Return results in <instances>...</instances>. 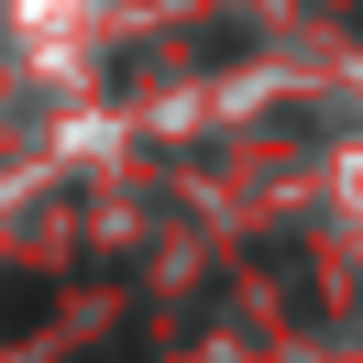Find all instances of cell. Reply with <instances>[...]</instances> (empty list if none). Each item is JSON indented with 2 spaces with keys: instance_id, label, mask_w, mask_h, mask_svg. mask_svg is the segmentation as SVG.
<instances>
[{
  "instance_id": "1",
  "label": "cell",
  "mask_w": 363,
  "mask_h": 363,
  "mask_svg": "<svg viewBox=\"0 0 363 363\" xmlns=\"http://www.w3.org/2000/svg\"><path fill=\"white\" fill-rule=\"evenodd\" d=\"M55 319V275H33V264H0V341H33Z\"/></svg>"
},
{
  "instance_id": "2",
  "label": "cell",
  "mask_w": 363,
  "mask_h": 363,
  "mask_svg": "<svg viewBox=\"0 0 363 363\" xmlns=\"http://www.w3.org/2000/svg\"><path fill=\"white\" fill-rule=\"evenodd\" d=\"M352 33H363V0H352Z\"/></svg>"
}]
</instances>
